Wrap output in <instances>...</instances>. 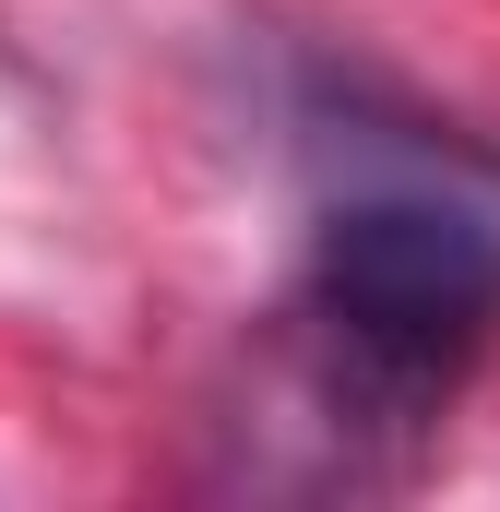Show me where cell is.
Listing matches in <instances>:
<instances>
[{
    "instance_id": "1",
    "label": "cell",
    "mask_w": 500,
    "mask_h": 512,
    "mask_svg": "<svg viewBox=\"0 0 500 512\" xmlns=\"http://www.w3.org/2000/svg\"><path fill=\"white\" fill-rule=\"evenodd\" d=\"M310 310L393 382H441L500 334V227L429 191L334 203L310 239Z\"/></svg>"
}]
</instances>
